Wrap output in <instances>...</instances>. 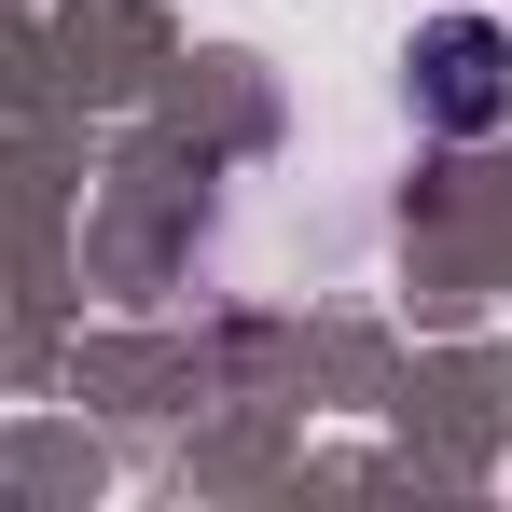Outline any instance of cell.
<instances>
[{"label": "cell", "instance_id": "cell-1", "mask_svg": "<svg viewBox=\"0 0 512 512\" xmlns=\"http://www.w3.org/2000/svg\"><path fill=\"white\" fill-rule=\"evenodd\" d=\"M416 111L443 125V139H485L512 111V42L485 28V14H443V28H416Z\"/></svg>", "mask_w": 512, "mask_h": 512}]
</instances>
